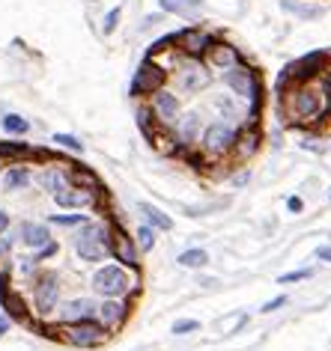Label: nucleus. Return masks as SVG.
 Returning <instances> with one entry per match:
<instances>
[{
    "instance_id": "6e6552de",
    "label": "nucleus",
    "mask_w": 331,
    "mask_h": 351,
    "mask_svg": "<svg viewBox=\"0 0 331 351\" xmlns=\"http://www.w3.org/2000/svg\"><path fill=\"white\" fill-rule=\"evenodd\" d=\"M331 66V54L328 51H313V54L295 60V63H290L284 69V75L290 77L293 84H308V81H317V77L322 72H328Z\"/></svg>"
},
{
    "instance_id": "7c9ffc66",
    "label": "nucleus",
    "mask_w": 331,
    "mask_h": 351,
    "mask_svg": "<svg viewBox=\"0 0 331 351\" xmlns=\"http://www.w3.org/2000/svg\"><path fill=\"white\" fill-rule=\"evenodd\" d=\"M155 232H159V230H152L150 223H141V226H137V232H135L137 250H141V253H150V250L155 247Z\"/></svg>"
},
{
    "instance_id": "f257e3e1",
    "label": "nucleus",
    "mask_w": 331,
    "mask_h": 351,
    "mask_svg": "<svg viewBox=\"0 0 331 351\" xmlns=\"http://www.w3.org/2000/svg\"><path fill=\"white\" fill-rule=\"evenodd\" d=\"M224 84L230 86V93L236 95V99L248 101V119L245 122H257L260 110H263V81H260L257 69L242 60V63H236L233 69L224 72Z\"/></svg>"
},
{
    "instance_id": "79ce46f5",
    "label": "nucleus",
    "mask_w": 331,
    "mask_h": 351,
    "mask_svg": "<svg viewBox=\"0 0 331 351\" xmlns=\"http://www.w3.org/2000/svg\"><path fill=\"white\" fill-rule=\"evenodd\" d=\"M317 259H322V262H328V265H331V247H328V244L317 247Z\"/></svg>"
},
{
    "instance_id": "de8ad7c7",
    "label": "nucleus",
    "mask_w": 331,
    "mask_h": 351,
    "mask_svg": "<svg viewBox=\"0 0 331 351\" xmlns=\"http://www.w3.org/2000/svg\"><path fill=\"white\" fill-rule=\"evenodd\" d=\"M0 170H3V158H0Z\"/></svg>"
},
{
    "instance_id": "dca6fc26",
    "label": "nucleus",
    "mask_w": 331,
    "mask_h": 351,
    "mask_svg": "<svg viewBox=\"0 0 331 351\" xmlns=\"http://www.w3.org/2000/svg\"><path fill=\"white\" fill-rule=\"evenodd\" d=\"M203 63H206L209 69H218V72H227V69H233L236 63H242V54H239V48H236V45L215 39V42H212V48L206 51Z\"/></svg>"
},
{
    "instance_id": "f03ea898",
    "label": "nucleus",
    "mask_w": 331,
    "mask_h": 351,
    "mask_svg": "<svg viewBox=\"0 0 331 351\" xmlns=\"http://www.w3.org/2000/svg\"><path fill=\"white\" fill-rule=\"evenodd\" d=\"M284 95H286V117L295 119V122H317L319 117L331 113V104L326 101L322 90L313 86L310 81L308 84H293Z\"/></svg>"
},
{
    "instance_id": "b1692460",
    "label": "nucleus",
    "mask_w": 331,
    "mask_h": 351,
    "mask_svg": "<svg viewBox=\"0 0 331 351\" xmlns=\"http://www.w3.org/2000/svg\"><path fill=\"white\" fill-rule=\"evenodd\" d=\"M281 10L295 15V19H301V21H319V19H326V6L304 3V0H281Z\"/></svg>"
},
{
    "instance_id": "4468645a",
    "label": "nucleus",
    "mask_w": 331,
    "mask_h": 351,
    "mask_svg": "<svg viewBox=\"0 0 331 351\" xmlns=\"http://www.w3.org/2000/svg\"><path fill=\"white\" fill-rule=\"evenodd\" d=\"M51 197H54V203L60 208H66V212H81V208H90V206L99 203L102 191H87V188L66 185L63 191H57V194H51Z\"/></svg>"
},
{
    "instance_id": "c756f323",
    "label": "nucleus",
    "mask_w": 331,
    "mask_h": 351,
    "mask_svg": "<svg viewBox=\"0 0 331 351\" xmlns=\"http://www.w3.org/2000/svg\"><path fill=\"white\" fill-rule=\"evenodd\" d=\"M3 131L6 134H12V137H24L30 131V122L24 117H19V113H6L3 117Z\"/></svg>"
},
{
    "instance_id": "c03bdc74",
    "label": "nucleus",
    "mask_w": 331,
    "mask_h": 351,
    "mask_svg": "<svg viewBox=\"0 0 331 351\" xmlns=\"http://www.w3.org/2000/svg\"><path fill=\"white\" fill-rule=\"evenodd\" d=\"M286 208H290V212H301L304 203H301L299 197H290V199H286Z\"/></svg>"
},
{
    "instance_id": "393cba45",
    "label": "nucleus",
    "mask_w": 331,
    "mask_h": 351,
    "mask_svg": "<svg viewBox=\"0 0 331 351\" xmlns=\"http://www.w3.org/2000/svg\"><path fill=\"white\" fill-rule=\"evenodd\" d=\"M212 104L221 110V117L230 122V125H242V113H239V104H236V95L230 93H215L212 95Z\"/></svg>"
},
{
    "instance_id": "bb28decb",
    "label": "nucleus",
    "mask_w": 331,
    "mask_h": 351,
    "mask_svg": "<svg viewBox=\"0 0 331 351\" xmlns=\"http://www.w3.org/2000/svg\"><path fill=\"white\" fill-rule=\"evenodd\" d=\"M0 304H3V310L6 315H10L12 322H27V304H24V298L19 292H6V295H0Z\"/></svg>"
},
{
    "instance_id": "a878e982",
    "label": "nucleus",
    "mask_w": 331,
    "mask_h": 351,
    "mask_svg": "<svg viewBox=\"0 0 331 351\" xmlns=\"http://www.w3.org/2000/svg\"><path fill=\"white\" fill-rule=\"evenodd\" d=\"M69 185H75V188H87V191H102L99 176H95L93 170H87V167H78V164L69 167Z\"/></svg>"
},
{
    "instance_id": "9b49d317",
    "label": "nucleus",
    "mask_w": 331,
    "mask_h": 351,
    "mask_svg": "<svg viewBox=\"0 0 331 351\" xmlns=\"http://www.w3.org/2000/svg\"><path fill=\"white\" fill-rule=\"evenodd\" d=\"M215 36L200 27H185V30H176V51L182 57H194V60H203L206 51L212 48Z\"/></svg>"
},
{
    "instance_id": "20e7f679",
    "label": "nucleus",
    "mask_w": 331,
    "mask_h": 351,
    "mask_svg": "<svg viewBox=\"0 0 331 351\" xmlns=\"http://www.w3.org/2000/svg\"><path fill=\"white\" fill-rule=\"evenodd\" d=\"M135 268H126V265H102L95 268L93 274V292L102 295V298H126L128 292H135L137 289V280L132 274Z\"/></svg>"
},
{
    "instance_id": "423d86ee",
    "label": "nucleus",
    "mask_w": 331,
    "mask_h": 351,
    "mask_svg": "<svg viewBox=\"0 0 331 351\" xmlns=\"http://www.w3.org/2000/svg\"><path fill=\"white\" fill-rule=\"evenodd\" d=\"M57 333H60V339L69 342V346H75V348H95V346H102V342L108 339V330H104L95 319L75 322V324H60L51 337H57Z\"/></svg>"
},
{
    "instance_id": "39448f33",
    "label": "nucleus",
    "mask_w": 331,
    "mask_h": 351,
    "mask_svg": "<svg viewBox=\"0 0 331 351\" xmlns=\"http://www.w3.org/2000/svg\"><path fill=\"white\" fill-rule=\"evenodd\" d=\"M236 137H239V125H230V122H212V125L203 128V137H200V149H203L206 158H227L236 149Z\"/></svg>"
},
{
    "instance_id": "0eeeda50",
    "label": "nucleus",
    "mask_w": 331,
    "mask_h": 351,
    "mask_svg": "<svg viewBox=\"0 0 331 351\" xmlns=\"http://www.w3.org/2000/svg\"><path fill=\"white\" fill-rule=\"evenodd\" d=\"M60 304V277L51 274V271H39L33 277V310L36 315H51Z\"/></svg>"
},
{
    "instance_id": "4be33fe9",
    "label": "nucleus",
    "mask_w": 331,
    "mask_h": 351,
    "mask_svg": "<svg viewBox=\"0 0 331 351\" xmlns=\"http://www.w3.org/2000/svg\"><path fill=\"white\" fill-rule=\"evenodd\" d=\"M69 167L72 164H54V167H45L39 176V185L42 191H48V194H57V191H63L69 185Z\"/></svg>"
},
{
    "instance_id": "58836bf2",
    "label": "nucleus",
    "mask_w": 331,
    "mask_h": 351,
    "mask_svg": "<svg viewBox=\"0 0 331 351\" xmlns=\"http://www.w3.org/2000/svg\"><path fill=\"white\" fill-rule=\"evenodd\" d=\"M57 241H51V244H45V247H42V250H36V253H33V259H36V262H45V259H51V256H57Z\"/></svg>"
},
{
    "instance_id": "e433bc0d",
    "label": "nucleus",
    "mask_w": 331,
    "mask_h": 351,
    "mask_svg": "<svg viewBox=\"0 0 331 351\" xmlns=\"http://www.w3.org/2000/svg\"><path fill=\"white\" fill-rule=\"evenodd\" d=\"M54 143L63 149H72V152H84V143L75 134H54Z\"/></svg>"
},
{
    "instance_id": "ea45409f",
    "label": "nucleus",
    "mask_w": 331,
    "mask_h": 351,
    "mask_svg": "<svg viewBox=\"0 0 331 351\" xmlns=\"http://www.w3.org/2000/svg\"><path fill=\"white\" fill-rule=\"evenodd\" d=\"M284 304H286V295H277V298H272V301H269V304L260 306V310H263V313H275V310H281Z\"/></svg>"
},
{
    "instance_id": "ddd939ff",
    "label": "nucleus",
    "mask_w": 331,
    "mask_h": 351,
    "mask_svg": "<svg viewBox=\"0 0 331 351\" xmlns=\"http://www.w3.org/2000/svg\"><path fill=\"white\" fill-rule=\"evenodd\" d=\"M150 110L155 113V119H159L161 128H170L173 122H176V117L182 113V104H179V95L170 93V90H161L150 95Z\"/></svg>"
},
{
    "instance_id": "412c9836",
    "label": "nucleus",
    "mask_w": 331,
    "mask_h": 351,
    "mask_svg": "<svg viewBox=\"0 0 331 351\" xmlns=\"http://www.w3.org/2000/svg\"><path fill=\"white\" fill-rule=\"evenodd\" d=\"M3 191L6 194H19V191L24 188H30V182H33V173H30V167L27 164H10L3 170Z\"/></svg>"
},
{
    "instance_id": "9d476101",
    "label": "nucleus",
    "mask_w": 331,
    "mask_h": 351,
    "mask_svg": "<svg viewBox=\"0 0 331 351\" xmlns=\"http://www.w3.org/2000/svg\"><path fill=\"white\" fill-rule=\"evenodd\" d=\"M170 137L176 140V149L179 152H185V149H194L200 143V137H203V119H200V113H179L176 122L170 125Z\"/></svg>"
},
{
    "instance_id": "a211bd4d",
    "label": "nucleus",
    "mask_w": 331,
    "mask_h": 351,
    "mask_svg": "<svg viewBox=\"0 0 331 351\" xmlns=\"http://www.w3.org/2000/svg\"><path fill=\"white\" fill-rule=\"evenodd\" d=\"M209 81H212V75H209V66L203 63V60L188 57V63L179 69V84L185 86L188 93H200V90H206Z\"/></svg>"
},
{
    "instance_id": "c9c22d12",
    "label": "nucleus",
    "mask_w": 331,
    "mask_h": 351,
    "mask_svg": "<svg viewBox=\"0 0 331 351\" xmlns=\"http://www.w3.org/2000/svg\"><path fill=\"white\" fill-rule=\"evenodd\" d=\"M194 330H200L197 319H179V322H173V328H170V333H176V337H185V333H194Z\"/></svg>"
},
{
    "instance_id": "37998d69",
    "label": "nucleus",
    "mask_w": 331,
    "mask_h": 351,
    "mask_svg": "<svg viewBox=\"0 0 331 351\" xmlns=\"http://www.w3.org/2000/svg\"><path fill=\"white\" fill-rule=\"evenodd\" d=\"M6 230H10V212H6V208H0V235H3Z\"/></svg>"
},
{
    "instance_id": "f704fd0d",
    "label": "nucleus",
    "mask_w": 331,
    "mask_h": 351,
    "mask_svg": "<svg viewBox=\"0 0 331 351\" xmlns=\"http://www.w3.org/2000/svg\"><path fill=\"white\" fill-rule=\"evenodd\" d=\"M15 241H19V232H10V230H6L3 235H0V262L12 256V247H15Z\"/></svg>"
},
{
    "instance_id": "5701e85b",
    "label": "nucleus",
    "mask_w": 331,
    "mask_h": 351,
    "mask_svg": "<svg viewBox=\"0 0 331 351\" xmlns=\"http://www.w3.org/2000/svg\"><path fill=\"white\" fill-rule=\"evenodd\" d=\"M161 12L179 15L188 21H200V10H203V0H159Z\"/></svg>"
},
{
    "instance_id": "aec40b11",
    "label": "nucleus",
    "mask_w": 331,
    "mask_h": 351,
    "mask_svg": "<svg viewBox=\"0 0 331 351\" xmlns=\"http://www.w3.org/2000/svg\"><path fill=\"white\" fill-rule=\"evenodd\" d=\"M260 149V128L257 122H245L239 125V137H236V149H233V158L236 161H251Z\"/></svg>"
},
{
    "instance_id": "1a4fd4ad",
    "label": "nucleus",
    "mask_w": 331,
    "mask_h": 351,
    "mask_svg": "<svg viewBox=\"0 0 331 351\" xmlns=\"http://www.w3.org/2000/svg\"><path fill=\"white\" fill-rule=\"evenodd\" d=\"M164 81H168V69H164L161 63H155L152 57H146L141 69L135 72V81H132V95H152V93H159Z\"/></svg>"
},
{
    "instance_id": "6ab92c4d",
    "label": "nucleus",
    "mask_w": 331,
    "mask_h": 351,
    "mask_svg": "<svg viewBox=\"0 0 331 351\" xmlns=\"http://www.w3.org/2000/svg\"><path fill=\"white\" fill-rule=\"evenodd\" d=\"M19 241L24 244L27 250H42L45 244H51L54 239H51V230H48V223H39V221H24L19 226Z\"/></svg>"
},
{
    "instance_id": "c85d7f7f",
    "label": "nucleus",
    "mask_w": 331,
    "mask_h": 351,
    "mask_svg": "<svg viewBox=\"0 0 331 351\" xmlns=\"http://www.w3.org/2000/svg\"><path fill=\"white\" fill-rule=\"evenodd\" d=\"M176 262H179L182 268H194V271H197V268H206V265H209V253H206L203 247H188V250L179 253Z\"/></svg>"
},
{
    "instance_id": "f3484780",
    "label": "nucleus",
    "mask_w": 331,
    "mask_h": 351,
    "mask_svg": "<svg viewBox=\"0 0 331 351\" xmlns=\"http://www.w3.org/2000/svg\"><path fill=\"white\" fill-rule=\"evenodd\" d=\"M95 310H99V304H95L93 298H72V301H66L63 306H60L57 322H60V324L90 322V319H95Z\"/></svg>"
},
{
    "instance_id": "72a5a7b5",
    "label": "nucleus",
    "mask_w": 331,
    "mask_h": 351,
    "mask_svg": "<svg viewBox=\"0 0 331 351\" xmlns=\"http://www.w3.org/2000/svg\"><path fill=\"white\" fill-rule=\"evenodd\" d=\"M119 19H123V10H119V6H114V10H108V15L102 19V33H104V36H111V33L117 30Z\"/></svg>"
},
{
    "instance_id": "49530a36",
    "label": "nucleus",
    "mask_w": 331,
    "mask_h": 351,
    "mask_svg": "<svg viewBox=\"0 0 331 351\" xmlns=\"http://www.w3.org/2000/svg\"><path fill=\"white\" fill-rule=\"evenodd\" d=\"M159 19H161V15H150V19H146V21H144V27H152V24H155V21H159Z\"/></svg>"
},
{
    "instance_id": "473e14b6",
    "label": "nucleus",
    "mask_w": 331,
    "mask_h": 351,
    "mask_svg": "<svg viewBox=\"0 0 331 351\" xmlns=\"http://www.w3.org/2000/svg\"><path fill=\"white\" fill-rule=\"evenodd\" d=\"M90 217L87 215H51L48 217V223H54V226H84Z\"/></svg>"
},
{
    "instance_id": "4c0bfd02",
    "label": "nucleus",
    "mask_w": 331,
    "mask_h": 351,
    "mask_svg": "<svg viewBox=\"0 0 331 351\" xmlns=\"http://www.w3.org/2000/svg\"><path fill=\"white\" fill-rule=\"evenodd\" d=\"M310 274H313L310 268H301V271H290V274H281V277H277V283H281V286H286V283H299V280H308Z\"/></svg>"
},
{
    "instance_id": "2eb2a0df",
    "label": "nucleus",
    "mask_w": 331,
    "mask_h": 351,
    "mask_svg": "<svg viewBox=\"0 0 331 351\" xmlns=\"http://www.w3.org/2000/svg\"><path fill=\"white\" fill-rule=\"evenodd\" d=\"M128 304L123 301V298H104V301L99 304V310H95V322L102 324L104 330H117L123 328L126 319H128Z\"/></svg>"
},
{
    "instance_id": "2f4dec72",
    "label": "nucleus",
    "mask_w": 331,
    "mask_h": 351,
    "mask_svg": "<svg viewBox=\"0 0 331 351\" xmlns=\"http://www.w3.org/2000/svg\"><path fill=\"white\" fill-rule=\"evenodd\" d=\"M39 265H42V262H36L33 256L15 259V262H12V274H15V277H36V274H39Z\"/></svg>"
},
{
    "instance_id": "a19ab883",
    "label": "nucleus",
    "mask_w": 331,
    "mask_h": 351,
    "mask_svg": "<svg viewBox=\"0 0 331 351\" xmlns=\"http://www.w3.org/2000/svg\"><path fill=\"white\" fill-rule=\"evenodd\" d=\"M248 179H251V173H248V170H242V173L233 176V185H236V188H245V185H248Z\"/></svg>"
},
{
    "instance_id": "7ed1b4c3",
    "label": "nucleus",
    "mask_w": 331,
    "mask_h": 351,
    "mask_svg": "<svg viewBox=\"0 0 331 351\" xmlns=\"http://www.w3.org/2000/svg\"><path fill=\"white\" fill-rule=\"evenodd\" d=\"M111 223L99 221H87L84 226H78L75 235V253L81 262H102L104 256H111Z\"/></svg>"
},
{
    "instance_id": "cd10ccee",
    "label": "nucleus",
    "mask_w": 331,
    "mask_h": 351,
    "mask_svg": "<svg viewBox=\"0 0 331 351\" xmlns=\"http://www.w3.org/2000/svg\"><path fill=\"white\" fill-rule=\"evenodd\" d=\"M141 215H144V221L152 226V230H173V221L168 215L161 212V208H155V206H150V203H141Z\"/></svg>"
},
{
    "instance_id": "f8f14e48",
    "label": "nucleus",
    "mask_w": 331,
    "mask_h": 351,
    "mask_svg": "<svg viewBox=\"0 0 331 351\" xmlns=\"http://www.w3.org/2000/svg\"><path fill=\"white\" fill-rule=\"evenodd\" d=\"M111 256H114L119 265H126V268H137V265H141V250H137V241L123 230V226H114V232H111Z\"/></svg>"
},
{
    "instance_id": "a18cd8bd",
    "label": "nucleus",
    "mask_w": 331,
    "mask_h": 351,
    "mask_svg": "<svg viewBox=\"0 0 331 351\" xmlns=\"http://www.w3.org/2000/svg\"><path fill=\"white\" fill-rule=\"evenodd\" d=\"M10 324H12V319H10V315H0V337H3V333L10 330Z\"/></svg>"
}]
</instances>
